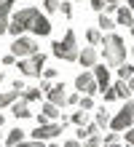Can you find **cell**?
Segmentation results:
<instances>
[{
	"label": "cell",
	"mask_w": 134,
	"mask_h": 147,
	"mask_svg": "<svg viewBox=\"0 0 134 147\" xmlns=\"http://www.w3.org/2000/svg\"><path fill=\"white\" fill-rule=\"evenodd\" d=\"M134 126V102H123V107L118 110V115H113L110 118V128L113 131H126V128H131Z\"/></svg>",
	"instance_id": "cell-4"
},
{
	"label": "cell",
	"mask_w": 134,
	"mask_h": 147,
	"mask_svg": "<svg viewBox=\"0 0 134 147\" xmlns=\"http://www.w3.org/2000/svg\"><path fill=\"white\" fill-rule=\"evenodd\" d=\"M75 88H78V94H83V96H94V94H99V83H97L94 72H80L75 78Z\"/></svg>",
	"instance_id": "cell-7"
},
{
	"label": "cell",
	"mask_w": 134,
	"mask_h": 147,
	"mask_svg": "<svg viewBox=\"0 0 134 147\" xmlns=\"http://www.w3.org/2000/svg\"><path fill=\"white\" fill-rule=\"evenodd\" d=\"M123 136H126V142H129V144H134V126L126 128V134H123Z\"/></svg>",
	"instance_id": "cell-35"
},
{
	"label": "cell",
	"mask_w": 134,
	"mask_h": 147,
	"mask_svg": "<svg viewBox=\"0 0 134 147\" xmlns=\"http://www.w3.org/2000/svg\"><path fill=\"white\" fill-rule=\"evenodd\" d=\"M16 147H46V142H40V139H30V142H19V144H16Z\"/></svg>",
	"instance_id": "cell-28"
},
{
	"label": "cell",
	"mask_w": 134,
	"mask_h": 147,
	"mask_svg": "<svg viewBox=\"0 0 134 147\" xmlns=\"http://www.w3.org/2000/svg\"><path fill=\"white\" fill-rule=\"evenodd\" d=\"M67 105H80V94H67Z\"/></svg>",
	"instance_id": "cell-34"
},
{
	"label": "cell",
	"mask_w": 134,
	"mask_h": 147,
	"mask_svg": "<svg viewBox=\"0 0 134 147\" xmlns=\"http://www.w3.org/2000/svg\"><path fill=\"white\" fill-rule=\"evenodd\" d=\"M65 147H83V144H80V139H70Z\"/></svg>",
	"instance_id": "cell-39"
},
{
	"label": "cell",
	"mask_w": 134,
	"mask_h": 147,
	"mask_svg": "<svg viewBox=\"0 0 134 147\" xmlns=\"http://www.w3.org/2000/svg\"><path fill=\"white\" fill-rule=\"evenodd\" d=\"M43 8H46L48 13H56L59 8H62V0H46V3H43Z\"/></svg>",
	"instance_id": "cell-25"
},
{
	"label": "cell",
	"mask_w": 134,
	"mask_h": 147,
	"mask_svg": "<svg viewBox=\"0 0 134 147\" xmlns=\"http://www.w3.org/2000/svg\"><path fill=\"white\" fill-rule=\"evenodd\" d=\"M51 54L56 56V59H62V62H78L80 51H78V40H75V32H73V30H67L62 40L51 43Z\"/></svg>",
	"instance_id": "cell-3"
},
{
	"label": "cell",
	"mask_w": 134,
	"mask_h": 147,
	"mask_svg": "<svg viewBox=\"0 0 134 147\" xmlns=\"http://www.w3.org/2000/svg\"><path fill=\"white\" fill-rule=\"evenodd\" d=\"M70 123H75V126H86V110H75L73 115H70Z\"/></svg>",
	"instance_id": "cell-22"
},
{
	"label": "cell",
	"mask_w": 134,
	"mask_h": 147,
	"mask_svg": "<svg viewBox=\"0 0 134 147\" xmlns=\"http://www.w3.org/2000/svg\"><path fill=\"white\" fill-rule=\"evenodd\" d=\"M102 59L110 67H121L126 62V43H123L121 35H107L102 43Z\"/></svg>",
	"instance_id": "cell-2"
},
{
	"label": "cell",
	"mask_w": 134,
	"mask_h": 147,
	"mask_svg": "<svg viewBox=\"0 0 134 147\" xmlns=\"http://www.w3.org/2000/svg\"><path fill=\"white\" fill-rule=\"evenodd\" d=\"M11 54H14L16 59H27V56L38 54V43H35L32 38L19 35V38H14V43H11Z\"/></svg>",
	"instance_id": "cell-6"
},
{
	"label": "cell",
	"mask_w": 134,
	"mask_h": 147,
	"mask_svg": "<svg viewBox=\"0 0 134 147\" xmlns=\"http://www.w3.org/2000/svg\"><path fill=\"white\" fill-rule=\"evenodd\" d=\"M118 139H121V131H110L102 142H105V144H118Z\"/></svg>",
	"instance_id": "cell-27"
},
{
	"label": "cell",
	"mask_w": 134,
	"mask_h": 147,
	"mask_svg": "<svg viewBox=\"0 0 134 147\" xmlns=\"http://www.w3.org/2000/svg\"><path fill=\"white\" fill-rule=\"evenodd\" d=\"M105 142H102V136L99 134H94V136H88V139L83 142V147H102Z\"/></svg>",
	"instance_id": "cell-26"
},
{
	"label": "cell",
	"mask_w": 134,
	"mask_h": 147,
	"mask_svg": "<svg viewBox=\"0 0 134 147\" xmlns=\"http://www.w3.org/2000/svg\"><path fill=\"white\" fill-rule=\"evenodd\" d=\"M11 8H14V0H3L0 3V35L8 32V27H11Z\"/></svg>",
	"instance_id": "cell-10"
},
{
	"label": "cell",
	"mask_w": 134,
	"mask_h": 147,
	"mask_svg": "<svg viewBox=\"0 0 134 147\" xmlns=\"http://www.w3.org/2000/svg\"><path fill=\"white\" fill-rule=\"evenodd\" d=\"M126 3H129V8H131V11H134V0H126Z\"/></svg>",
	"instance_id": "cell-42"
},
{
	"label": "cell",
	"mask_w": 134,
	"mask_h": 147,
	"mask_svg": "<svg viewBox=\"0 0 134 147\" xmlns=\"http://www.w3.org/2000/svg\"><path fill=\"white\" fill-rule=\"evenodd\" d=\"M115 27V19L110 13H99V30H105V32H110Z\"/></svg>",
	"instance_id": "cell-20"
},
{
	"label": "cell",
	"mask_w": 134,
	"mask_h": 147,
	"mask_svg": "<svg viewBox=\"0 0 134 147\" xmlns=\"http://www.w3.org/2000/svg\"><path fill=\"white\" fill-rule=\"evenodd\" d=\"M19 142H24V131H22V128H14V131L5 134V144L8 147H16Z\"/></svg>",
	"instance_id": "cell-15"
},
{
	"label": "cell",
	"mask_w": 134,
	"mask_h": 147,
	"mask_svg": "<svg viewBox=\"0 0 134 147\" xmlns=\"http://www.w3.org/2000/svg\"><path fill=\"white\" fill-rule=\"evenodd\" d=\"M105 11H107V13H118V3H107Z\"/></svg>",
	"instance_id": "cell-36"
},
{
	"label": "cell",
	"mask_w": 134,
	"mask_h": 147,
	"mask_svg": "<svg viewBox=\"0 0 134 147\" xmlns=\"http://www.w3.org/2000/svg\"><path fill=\"white\" fill-rule=\"evenodd\" d=\"M59 112H62V107H59V105H54V102H46V105H43V115H46L48 120H56V118H59Z\"/></svg>",
	"instance_id": "cell-17"
},
{
	"label": "cell",
	"mask_w": 134,
	"mask_h": 147,
	"mask_svg": "<svg viewBox=\"0 0 134 147\" xmlns=\"http://www.w3.org/2000/svg\"><path fill=\"white\" fill-rule=\"evenodd\" d=\"M97 123H99V126H110V112H107V110H97Z\"/></svg>",
	"instance_id": "cell-24"
},
{
	"label": "cell",
	"mask_w": 134,
	"mask_h": 147,
	"mask_svg": "<svg viewBox=\"0 0 134 147\" xmlns=\"http://www.w3.org/2000/svg\"><path fill=\"white\" fill-rule=\"evenodd\" d=\"M59 11L65 13V16H73V5H70L67 0H62V8H59Z\"/></svg>",
	"instance_id": "cell-32"
},
{
	"label": "cell",
	"mask_w": 134,
	"mask_h": 147,
	"mask_svg": "<svg viewBox=\"0 0 134 147\" xmlns=\"http://www.w3.org/2000/svg\"><path fill=\"white\" fill-rule=\"evenodd\" d=\"M0 83H3V72H0Z\"/></svg>",
	"instance_id": "cell-45"
},
{
	"label": "cell",
	"mask_w": 134,
	"mask_h": 147,
	"mask_svg": "<svg viewBox=\"0 0 134 147\" xmlns=\"http://www.w3.org/2000/svg\"><path fill=\"white\" fill-rule=\"evenodd\" d=\"M131 38H134V27H131Z\"/></svg>",
	"instance_id": "cell-47"
},
{
	"label": "cell",
	"mask_w": 134,
	"mask_h": 147,
	"mask_svg": "<svg viewBox=\"0 0 134 147\" xmlns=\"http://www.w3.org/2000/svg\"><path fill=\"white\" fill-rule=\"evenodd\" d=\"M14 88H16V91H19V94H22V91L27 88V86H24V80H14Z\"/></svg>",
	"instance_id": "cell-37"
},
{
	"label": "cell",
	"mask_w": 134,
	"mask_h": 147,
	"mask_svg": "<svg viewBox=\"0 0 134 147\" xmlns=\"http://www.w3.org/2000/svg\"><path fill=\"white\" fill-rule=\"evenodd\" d=\"M0 136H3V134H0Z\"/></svg>",
	"instance_id": "cell-49"
},
{
	"label": "cell",
	"mask_w": 134,
	"mask_h": 147,
	"mask_svg": "<svg viewBox=\"0 0 134 147\" xmlns=\"http://www.w3.org/2000/svg\"><path fill=\"white\" fill-rule=\"evenodd\" d=\"M115 24H123V27H134V11L126 5V8H118L115 13Z\"/></svg>",
	"instance_id": "cell-12"
},
{
	"label": "cell",
	"mask_w": 134,
	"mask_h": 147,
	"mask_svg": "<svg viewBox=\"0 0 134 147\" xmlns=\"http://www.w3.org/2000/svg\"><path fill=\"white\" fill-rule=\"evenodd\" d=\"M22 99L24 102H38L40 99V88H24L22 91Z\"/></svg>",
	"instance_id": "cell-23"
},
{
	"label": "cell",
	"mask_w": 134,
	"mask_h": 147,
	"mask_svg": "<svg viewBox=\"0 0 134 147\" xmlns=\"http://www.w3.org/2000/svg\"><path fill=\"white\" fill-rule=\"evenodd\" d=\"M27 105H30V102H24V99H22V102H16V105L11 107V112H14L16 118H30V115H32V110L27 107Z\"/></svg>",
	"instance_id": "cell-14"
},
{
	"label": "cell",
	"mask_w": 134,
	"mask_h": 147,
	"mask_svg": "<svg viewBox=\"0 0 134 147\" xmlns=\"http://www.w3.org/2000/svg\"><path fill=\"white\" fill-rule=\"evenodd\" d=\"M16 62V56L14 54H8V56H3V64H14Z\"/></svg>",
	"instance_id": "cell-38"
},
{
	"label": "cell",
	"mask_w": 134,
	"mask_h": 147,
	"mask_svg": "<svg viewBox=\"0 0 134 147\" xmlns=\"http://www.w3.org/2000/svg\"><path fill=\"white\" fill-rule=\"evenodd\" d=\"M78 107H80V110H94V99H91V96H83Z\"/></svg>",
	"instance_id": "cell-29"
},
{
	"label": "cell",
	"mask_w": 134,
	"mask_h": 147,
	"mask_svg": "<svg viewBox=\"0 0 134 147\" xmlns=\"http://www.w3.org/2000/svg\"><path fill=\"white\" fill-rule=\"evenodd\" d=\"M115 70H118V80H129V78L134 75V67H131V64H126V62H123L121 67H115Z\"/></svg>",
	"instance_id": "cell-21"
},
{
	"label": "cell",
	"mask_w": 134,
	"mask_h": 147,
	"mask_svg": "<svg viewBox=\"0 0 134 147\" xmlns=\"http://www.w3.org/2000/svg\"><path fill=\"white\" fill-rule=\"evenodd\" d=\"M102 147H121V144H102ZM126 147H134V144H129V142H126Z\"/></svg>",
	"instance_id": "cell-41"
},
{
	"label": "cell",
	"mask_w": 134,
	"mask_h": 147,
	"mask_svg": "<svg viewBox=\"0 0 134 147\" xmlns=\"http://www.w3.org/2000/svg\"><path fill=\"white\" fill-rule=\"evenodd\" d=\"M94 78H97V83H99V91L102 94L110 88V70H107V67H97L94 64Z\"/></svg>",
	"instance_id": "cell-11"
},
{
	"label": "cell",
	"mask_w": 134,
	"mask_h": 147,
	"mask_svg": "<svg viewBox=\"0 0 134 147\" xmlns=\"http://www.w3.org/2000/svg\"><path fill=\"white\" fill-rule=\"evenodd\" d=\"M107 5V0H91V8H94V11L97 13H102V8Z\"/></svg>",
	"instance_id": "cell-31"
},
{
	"label": "cell",
	"mask_w": 134,
	"mask_h": 147,
	"mask_svg": "<svg viewBox=\"0 0 134 147\" xmlns=\"http://www.w3.org/2000/svg\"><path fill=\"white\" fill-rule=\"evenodd\" d=\"M126 83H129V88H131V91H134V75H131V78H129V80H126Z\"/></svg>",
	"instance_id": "cell-40"
},
{
	"label": "cell",
	"mask_w": 134,
	"mask_h": 147,
	"mask_svg": "<svg viewBox=\"0 0 134 147\" xmlns=\"http://www.w3.org/2000/svg\"><path fill=\"white\" fill-rule=\"evenodd\" d=\"M113 88H115V94H118V99H129V94H131V88H129V83H126V80L113 83Z\"/></svg>",
	"instance_id": "cell-19"
},
{
	"label": "cell",
	"mask_w": 134,
	"mask_h": 147,
	"mask_svg": "<svg viewBox=\"0 0 134 147\" xmlns=\"http://www.w3.org/2000/svg\"><path fill=\"white\" fill-rule=\"evenodd\" d=\"M16 96H22L16 88H11V91H0V107H8V105H14L16 102Z\"/></svg>",
	"instance_id": "cell-16"
},
{
	"label": "cell",
	"mask_w": 134,
	"mask_h": 147,
	"mask_svg": "<svg viewBox=\"0 0 134 147\" xmlns=\"http://www.w3.org/2000/svg\"><path fill=\"white\" fill-rule=\"evenodd\" d=\"M86 40L91 43V46H99V43H105V38H102V30L99 27H91L86 32Z\"/></svg>",
	"instance_id": "cell-18"
},
{
	"label": "cell",
	"mask_w": 134,
	"mask_h": 147,
	"mask_svg": "<svg viewBox=\"0 0 134 147\" xmlns=\"http://www.w3.org/2000/svg\"><path fill=\"white\" fill-rule=\"evenodd\" d=\"M0 3H3V0H0Z\"/></svg>",
	"instance_id": "cell-48"
},
{
	"label": "cell",
	"mask_w": 134,
	"mask_h": 147,
	"mask_svg": "<svg viewBox=\"0 0 134 147\" xmlns=\"http://www.w3.org/2000/svg\"><path fill=\"white\" fill-rule=\"evenodd\" d=\"M43 78H46V80H54V78H56V70H54V67H46V70H43Z\"/></svg>",
	"instance_id": "cell-33"
},
{
	"label": "cell",
	"mask_w": 134,
	"mask_h": 147,
	"mask_svg": "<svg viewBox=\"0 0 134 147\" xmlns=\"http://www.w3.org/2000/svg\"><path fill=\"white\" fill-rule=\"evenodd\" d=\"M48 147H59V144H48Z\"/></svg>",
	"instance_id": "cell-46"
},
{
	"label": "cell",
	"mask_w": 134,
	"mask_h": 147,
	"mask_svg": "<svg viewBox=\"0 0 134 147\" xmlns=\"http://www.w3.org/2000/svg\"><path fill=\"white\" fill-rule=\"evenodd\" d=\"M3 120H5V118H3V115H0V126H3Z\"/></svg>",
	"instance_id": "cell-43"
},
{
	"label": "cell",
	"mask_w": 134,
	"mask_h": 147,
	"mask_svg": "<svg viewBox=\"0 0 134 147\" xmlns=\"http://www.w3.org/2000/svg\"><path fill=\"white\" fill-rule=\"evenodd\" d=\"M78 62H80V67H94L97 64V48L94 46L83 48V51H80V56H78Z\"/></svg>",
	"instance_id": "cell-13"
},
{
	"label": "cell",
	"mask_w": 134,
	"mask_h": 147,
	"mask_svg": "<svg viewBox=\"0 0 134 147\" xmlns=\"http://www.w3.org/2000/svg\"><path fill=\"white\" fill-rule=\"evenodd\" d=\"M35 32V35H51V22L43 16L38 8H22V11H16L11 16V27H8V32H11L14 38H19L22 32Z\"/></svg>",
	"instance_id": "cell-1"
},
{
	"label": "cell",
	"mask_w": 134,
	"mask_h": 147,
	"mask_svg": "<svg viewBox=\"0 0 134 147\" xmlns=\"http://www.w3.org/2000/svg\"><path fill=\"white\" fill-rule=\"evenodd\" d=\"M43 70H46V54H40V51L27 59H19V72L27 78H38Z\"/></svg>",
	"instance_id": "cell-5"
},
{
	"label": "cell",
	"mask_w": 134,
	"mask_h": 147,
	"mask_svg": "<svg viewBox=\"0 0 134 147\" xmlns=\"http://www.w3.org/2000/svg\"><path fill=\"white\" fill-rule=\"evenodd\" d=\"M107 3H118V0H107Z\"/></svg>",
	"instance_id": "cell-44"
},
{
	"label": "cell",
	"mask_w": 134,
	"mask_h": 147,
	"mask_svg": "<svg viewBox=\"0 0 134 147\" xmlns=\"http://www.w3.org/2000/svg\"><path fill=\"white\" fill-rule=\"evenodd\" d=\"M102 96H105V102H115V99H118V94H115V88L110 86V88H107V91L102 94Z\"/></svg>",
	"instance_id": "cell-30"
},
{
	"label": "cell",
	"mask_w": 134,
	"mask_h": 147,
	"mask_svg": "<svg viewBox=\"0 0 134 147\" xmlns=\"http://www.w3.org/2000/svg\"><path fill=\"white\" fill-rule=\"evenodd\" d=\"M46 94H48V102H54V105H59V107H65V105H67V91H65V83L51 86Z\"/></svg>",
	"instance_id": "cell-9"
},
{
	"label": "cell",
	"mask_w": 134,
	"mask_h": 147,
	"mask_svg": "<svg viewBox=\"0 0 134 147\" xmlns=\"http://www.w3.org/2000/svg\"><path fill=\"white\" fill-rule=\"evenodd\" d=\"M62 131H65V126H62V123H43V126H38L32 131V139L48 142V139H54V136H59Z\"/></svg>",
	"instance_id": "cell-8"
}]
</instances>
